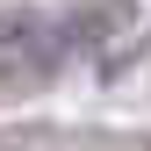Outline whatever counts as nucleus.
<instances>
[{
    "label": "nucleus",
    "instance_id": "nucleus-1",
    "mask_svg": "<svg viewBox=\"0 0 151 151\" xmlns=\"http://www.w3.org/2000/svg\"><path fill=\"white\" fill-rule=\"evenodd\" d=\"M58 36H65V22H50V14H36V7H7L0 14V86H36L65 58Z\"/></svg>",
    "mask_w": 151,
    "mask_h": 151
},
{
    "label": "nucleus",
    "instance_id": "nucleus-2",
    "mask_svg": "<svg viewBox=\"0 0 151 151\" xmlns=\"http://www.w3.org/2000/svg\"><path fill=\"white\" fill-rule=\"evenodd\" d=\"M144 151H151V144H144Z\"/></svg>",
    "mask_w": 151,
    "mask_h": 151
}]
</instances>
